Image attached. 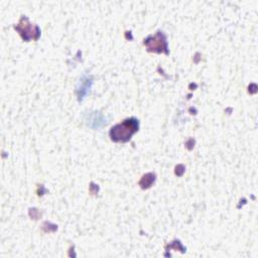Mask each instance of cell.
<instances>
[{
	"label": "cell",
	"mask_w": 258,
	"mask_h": 258,
	"mask_svg": "<svg viewBox=\"0 0 258 258\" xmlns=\"http://www.w3.org/2000/svg\"><path fill=\"white\" fill-rule=\"evenodd\" d=\"M139 122L135 118L125 119L123 122L115 125L110 130V136L113 141H127L138 130Z\"/></svg>",
	"instance_id": "cell-1"
},
{
	"label": "cell",
	"mask_w": 258,
	"mask_h": 258,
	"mask_svg": "<svg viewBox=\"0 0 258 258\" xmlns=\"http://www.w3.org/2000/svg\"><path fill=\"white\" fill-rule=\"evenodd\" d=\"M144 44L147 46L149 51L155 52H166L167 53V42L166 37L162 31H158L154 36H149L144 40Z\"/></svg>",
	"instance_id": "cell-2"
},
{
	"label": "cell",
	"mask_w": 258,
	"mask_h": 258,
	"mask_svg": "<svg viewBox=\"0 0 258 258\" xmlns=\"http://www.w3.org/2000/svg\"><path fill=\"white\" fill-rule=\"evenodd\" d=\"M15 29L19 31L21 36L23 37L24 40L28 41L29 39H37L39 35V29L36 25L31 24L26 17H22L18 23L17 26H15Z\"/></svg>",
	"instance_id": "cell-3"
},
{
	"label": "cell",
	"mask_w": 258,
	"mask_h": 258,
	"mask_svg": "<svg viewBox=\"0 0 258 258\" xmlns=\"http://www.w3.org/2000/svg\"><path fill=\"white\" fill-rule=\"evenodd\" d=\"M92 78L90 76H83L80 79V82L77 87V93L79 96V100H83L88 94L91 86H92Z\"/></svg>",
	"instance_id": "cell-4"
},
{
	"label": "cell",
	"mask_w": 258,
	"mask_h": 258,
	"mask_svg": "<svg viewBox=\"0 0 258 258\" xmlns=\"http://www.w3.org/2000/svg\"><path fill=\"white\" fill-rule=\"evenodd\" d=\"M106 124L105 117L99 112H93L88 116V125L94 129L102 127Z\"/></svg>",
	"instance_id": "cell-5"
}]
</instances>
